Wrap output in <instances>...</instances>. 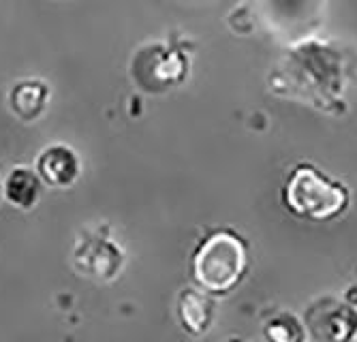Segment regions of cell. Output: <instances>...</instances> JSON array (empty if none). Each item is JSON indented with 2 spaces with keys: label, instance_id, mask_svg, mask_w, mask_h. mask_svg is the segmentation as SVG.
Segmentation results:
<instances>
[{
  "label": "cell",
  "instance_id": "1",
  "mask_svg": "<svg viewBox=\"0 0 357 342\" xmlns=\"http://www.w3.org/2000/svg\"><path fill=\"white\" fill-rule=\"evenodd\" d=\"M270 88L284 99L338 116L344 111V58L326 41L310 39L298 43L270 71Z\"/></svg>",
  "mask_w": 357,
  "mask_h": 342
},
{
  "label": "cell",
  "instance_id": "2",
  "mask_svg": "<svg viewBox=\"0 0 357 342\" xmlns=\"http://www.w3.org/2000/svg\"><path fill=\"white\" fill-rule=\"evenodd\" d=\"M248 261V244L240 233L234 229L210 231L190 257L192 283L214 297H225L242 285Z\"/></svg>",
  "mask_w": 357,
  "mask_h": 342
},
{
  "label": "cell",
  "instance_id": "3",
  "mask_svg": "<svg viewBox=\"0 0 357 342\" xmlns=\"http://www.w3.org/2000/svg\"><path fill=\"white\" fill-rule=\"evenodd\" d=\"M282 205L296 219L310 223H330L351 205L347 184L330 178L312 163H298L282 184Z\"/></svg>",
  "mask_w": 357,
  "mask_h": 342
},
{
  "label": "cell",
  "instance_id": "4",
  "mask_svg": "<svg viewBox=\"0 0 357 342\" xmlns=\"http://www.w3.org/2000/svg\"><path fill=\"white\" fill-rule=\"evenodd\" d=\"M133 81L146 92H167L188 75V58L165 43L144 45L131 62Z\"/></svg>",
  "mask_w": 357,
  "mask_h": 342
},
{
  "label": "cell",
  "instance_id": "5",
  "mask_svg": "<svg viewBox=\"0 0 357 342\" xmlns=\"http://www.w3.org/2000/svg\"><path fill=\"white\" fill-rule=\"evenodd\" d=\"M302 321L314 342H357V308L342 297H317L304 310Z\"/></svg>",
  "mask_w": 357,
  "mask_h": 342
},
{
  "label": "cell",
  "instance_id": "6",
  "mask_svg": "<svg viewBox=\"0 0 357 342\" xmlns=\"http://www.w3.org/2000/svg\"><path fill=\"white\" fill-rule=\"evenodd\" d=\"M75 265L94 281L112 283L124 265V253L105 235H84L75 246Z\"/></svg>",
  "mask_w": 357,
  "mask_h": 342
},
{
  "label": "cell",
  "instance_id": "7",
  "mask_svg": "<svg viewBox=\"0 0 357 342\" xmlns=\"http://www.w3.org/2000/svg\"><path fill=\"white\" fill-rule=\"evenodd\" d=\"M216 300L214 295L195 289V287H186L178 293V302H176V317L180 327L192 336V338H202L204 334L210 332L214 317H216Z\"/></svg>",
  "mask_w": 357,
  "mask_h": 342
},
{
  "label": "cell",
  "instance_id": "8",
  "mask_svg": "<svg viewBox=\"0 0 357 342\" xmlns=\"http://www.w3.org/2000/svg\"><path fill=\"white\" fill-rule=\"evenodd\" d=\"M37 173L45 184L54 186V189H67V186H71L79 178L82 163L69 146L54 143L39 154Z\"/></svg>",
  "mask_w": 357,
  "mask_h": 342
},
{
  "label": "cell",
  "instance_id": "9",
  "mask_svg": "<svg viewBox=\"0 0 357 342\" xmlns=\"http://www.w3.org/2000/svg\"><path fill=\"white\" fill-rule=\"evenodd\" d=\"M47 101H50V88L39 79H24L15 84L9 95L11 111L24 122L37 120L45 111Z\"/></svg>",
  "mask_w": 357,
  "mask_h": 342
},
{
  "label": "cell",
  "instance_id": "10",
  "mask_svg": "<svg viewBox=\"0 0 357 342\" xmlns=\"http://www.w3.org/2000/svg\"><path fill=\"white\" fill-rule=\"evenodd\" d=\"M41 195V178L30 167H13L5 180V199L20 210L35 208Z\"/></svg>",
  "mask_w": 357,
  "mask_h": 342
},
{
  "label": "cell",
  "instance_id": "11",
  "mask_svg": "<svg viewBox=\"0 0 357 342\" xmlns=\"http://www.w3.org/2000/svg\"><path fill=\"white\" fill-rule=\"evenodd\" d=\"M266 342H308L304 321L294 313H276L264 323Z\"/></svg>",
  "mask_w": 357,
  "mask_h": 342
},
{
  "label": "cell",
  "instance_id": "12",
  "mask_svg": "<svg viewBox=\"0 0 357 342\" xmlns=\"http://www.w3.org/2000/svg\"><path fill=\"white\" fill-rule=\"evenodd\" d=\"M225 342H244V340H240V338H229V340H225Z\"/></svg>",
  "mask_w": 357,
  "mask_h": 342
}]
</instances>
